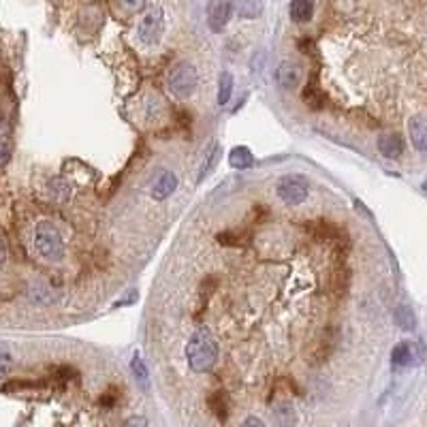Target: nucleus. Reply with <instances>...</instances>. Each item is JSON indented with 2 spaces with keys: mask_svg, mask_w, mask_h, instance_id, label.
<instances>
[{
  "mask_svg": "<svg viewBox=\"0 0 427 427\" xmlns=\"http://www.w3.org/2000/svg\"><path fill=\"white\" fill-rule=\"evenodd\" d=\"M186 361L188 368L197 374L210 372L218 361V342L208 327H199L188 338L186 344Z\"/></svg>",
  "mask_w": 427,
  "mask_h": 427,
  "instance_id": "f257e3e1",
  "label": "nucleus"
},
{
  "mask_svg": "<svg viewBox=\"0 0 427 427\" xmlns=\"http://www.w3.org/2000/svg\"><path fill=\"white\" fill-rule=\"evenodd\" d=\"M34 248L39 252L41 259L50 261V263H60L64 259V241H62V235L60 231L56 229V224L50 222V220H43L37 224L34 229Z\"/></svg>",
  "mask_w": 427,
  "mask_h": 427,
  "instance_id": "f03ea898",
  "label": "nucleus"
},
{
  "mask_svg": "<svg viewBox=\"0 0 427 427\" xmlns=\"http://www.w3.org/2000/svg\"><path fill=\"white\" fill-rule=\"evenodd\" d=\"M197 83H199V75L190 62H177L167 77V86L175 99H188L197 90Z\"/></svg>",
  "mask_w": 427,
  "mask_h": 427,
  "instance_id": "7ed1b4c3",
  "label": "nucleus"
},
{
  "mask_svg": "<svg viewBox=\"0 0 427 427\" xmlns=\"http://www.w3.org/2000/svg\"><path fill=\"white\" fill-rule=\"evenodd\" d=\"M310 186L304 175H282L276 182V195L284 201L286 206H301L308 199Z\"/></svg>",
  "mask_w": 427,
  "mask_h": 427,
  "instance_id": "20e7f679",
  "label": "nucleus"
},
{
  "mask_svg": "<svg viewBox=\"0 0 427 427\" xmlns=\"http://www.w3.org/2000/svg\"><path fill=\"white\" fill-rule=\"evenodd\" d=\"M163 32H165V15H163V9L161 7H154L150 9L137 26V34H139V41L143 45H156L161 39H163Z\"/></svg>",
  "mask_w": 427,
  "mask_h": 427,
  "instance_id": "39448f33",
  "label": "nucleus"
},
{
  "mask_svg": "<svg viewBox=\"0 0 427 427\" xmlns=\"http://www.w3.org/2000/svg\"><path fill=\"white\" fill-rule=\"evenodd\" d=\"M235 5L231 0H210L208 5V26L212 32H222L227 28L231 13H233Z\"/></svg>",
  "mask_w": 427,
  "mask_h": 427,
  "instance_id": "423d86ee",
  "label": "nucleus"
},
{
  "mask_svg": "<svg viewBox=\"0 0 427 427\" xmlns=\"http://www.w3.org/2000/svg\"><path fill=\"white\" fill-rule=\"evenodd\" d=\"M276 81L282 90H295L299 83H301V69H299V64L295 62H282L278 66V71H276Z\"/></svg>",
  "mask_w": 427,
  "mask_h": 427,
  "instance_id": "0eeeda50",
  "label": "nucleus"
},
{
  "mask_svg": "<svg viewBox=\"0 0 427 427\" xmlns=\"http://www.w3.org/2000/svg\"><path fill=\"white\" fill-rule=\"evenodd\" d=\"M175 188H177V175L173 171H163L152 182V188H150L152 190V199L165 201V199H169L175 192Z\"/></svg>",
  "mask_w": 427,
  "mask_h": 427,
  "instance_id": "6e6552de",
  "label": "nucleus"
},
{
  "mask_svg": "<svg viewBox=\"0 0 427 427\" xmlns=\"http://www.w3.org/2000/svg\"><path fill=\"white\" fill-rule=\"evenodd\" d=\"M408 135L419 152H427V116H413L408 122Z\"/></svg>",
  "mask_w": 427,
  "mask_h": 427,
  "instance_id": "1a4fd4ad",
  "label": "nucleus"
},
{
  "mask_svg": "<svg viewBox=\"0 0 427 427\" xmlns=\"http://www.w3.org/2000/svg\"><path fill=\"white\" fill-rule=\"evenodd\" d=\"M310 229V233L319 239H327V241H338L342 239L344 235V229H340L338 224H331V222H325V220H319V222H312V224H306Z\"/></svg>",
  "mask_w": 427,
  "mask_h": 427,
  "instance_id": "9d476101",
  "label": "nucleus"
},
{
  "mask_svg": "<svg viewBox=\"0 0 427 427\" xmlns=\"http://www.w3.org/2000/svg\"><path fill=\"white\" fill-rule=\"evenodd\" d=\"M208 406L212 410V415L218 419V421H227L229 419V413H231V404H229V395L224 393L222 389L220 391H214L208 399Z\"/></svg>",
  "mask_w": 427,
  "mask_h": 427,
  "instance_id": "9b49d317",
  "label": "nucleus"
},
{
  "mask_svg": "<svg viewBox=\"0 0 427 427\" xmlns=\"http://www.w3.org/2000/svg\"><path fill=\"white\" fill-rule=\"evenodd\" d=\"M288 15L295 24H308L314 15V0H290Z\"/></svg>",
  "mask_w": 427,
  "mask_h": 427,
  "instance_id": "f8f14e48",
  "label": "nucleus"
},
{
  "mask_svg": "<svg viewBox=\"0 0 427 427\" xmlns=\"http://www.w3.org/2000/svg\"><path fill=\"white\" fill-rule=\"evenodd\" d=\"M378 150L380 154L385 156V159H397L404 152V141L399 135H383V137L378 139Z\"/></svg>",
  "mask_w": 427,
  "mask_h": 427,
  "instance_id": "ddd939ff",
  "label": "nucleus"
},
{
  "mask_svg": "<svg viewBox=\"0 0 427 427\" xmlns=\"http://www.w3.org/2000/svg\"><path fill=\"white\" fill-rule=\"evenodd\" d=\"M263 0H235V13L241 19H257L263 15Z\"/></svg>",
  "mask_w": 427,
  "mask_h": 427,
  "instance_id": "4468645a",
  "label": "nucleus"
},
{
  "mask_svg": "<svg viewBox=\"0 0 427 427\" xmlns=\"http://www.w3.org/2000/svg\"><path fill=\"white\" fill-rule=\"evenodd\" d=\"M231 95H233V75L229 71H222L220 77H218V105L224 107L229 101H231Z\"/></svg>",
  "mask_w": 427,
  "mask_h": 427,
  "instance_id": "2eb2a0df",
  "label": "nucleus"
},
{
  "mask_svg": "<svg viewBox=\"0 0 427 427\" xmlns=\"http://www.w3.org/2000/svg\"><path fill=\"white\" fill-rule=\"evenodd\" d=\"M229 163H231V167H235V169H248V167H252V163H255V156H252V152H250L248 148L239 146V148H233V150H231Z\"/></svg>",
  "mask_w": 427,
  "mask_h": 427,
  "instance_id": "dca6fc26",
  "label": "nucleus"
},
{
  "mask_svg": "<svg viewBox=\"0 0 427 427\" xmlns=\"http://www.w3.org/2000/svg\"><path fill=\"white\" fill-rule=\"evenodd\" d=\"M391 364L395 368H404L413 364V344L408 342H399L397 346H393L391 350Z\"/></svg>",
  "mask_w": 427,
  "mask_h": 427,
  "instance_id": "f3484780",
  "label": "nucleus"
},
{
  "mask_svg": "<svg viewBox=\"0 0 427 427\" xmlns=\"http://www.w3.org/2000/svg\"><path fill=\"white\" fill-rule=\"evenodd\" d=\"M304 103H306L310 109H314V111L323 109V105H325V95L321 92L317 86L308 83V86L304 88Z\"/></svg>",
  "mask_w": 427,
  "mask_h": 427,
  "instance_id": "a211bd4d",
  "label": "nucleus"
},
{
  "mask_svg": "<svg viewBox=\"0 0 427 427\" xmlns=\"http://www.w3.org/2000/svg\"><path fill=\"white\" fill-rule=\"evenodd\" d=\"M274 415H276L280 427H293L295 425V408L286 401L278 404V406L274 408Z\"/></svg>",
  "mask_w": 427,
  "mask_h": 427,
  "instance_id": "6ab92c4d",
  "label": "nucleus"
},
{
  "mask_svg": "<svg viewBox=\"0 0 427 427\" xmlns=\"http://www.w3.org/2000/svg\"><path fill=\"white\" fill-rule=\"evenodd\" d=\"M28 299H30L32 304H52V301H54L52 290H50L48 286H43V284H34V286H30V290H28Z\"/></svg>",
  "mask_w": 427,
  "mask_h": 427,
  "instance_id": "aec40b11",
  "label": "nucleus"
},
{
  "mask_svg": "<svg viewBox=\"0 0 427 427\" xmlns=\"http://www.w3.org/2000/svg\"><path fill=\"white\" fill-rule=\"evenodd\" d=\"M130 370H132V376L141 383V387H148V378H150V376H148V368H146V364L141 361V357H139V355H135V357H132Z\"/></svg>",
  "mask_w": 427,
  "mask_h": 427,
  "instance_id": "412c9836",
  "label": "nucleus"
},
{
  "mask_svg": "<svg viewBox=\"0 0 427 427\" xmlns=\"http://www.w3.org/2000/svg\"><path fill=\"white\" fill-rule=\"evenodd\" d=\"M218 159H220V148H218V146H214L212 154L208 156V163H203V167H201V171H199V182H201V179H203V177H208V175L212 173V169L216 167Z\"/></svg>",
  "mask_w": 427,
  "mask_h": 427,
  "instance_id": "4be33fe9",
  "label": "nucleus"
},
{
  "mask_svg": "<svg viewBox=\"0 0 427 427\" xmlns=\"http://www.w3.org/2000/svg\"><path fill=\"white\" fill-rule=\"evenodd\" d=\"M3 165L7 167L9 165V159H11V130H9V120H5V126H3Z\"/></svg>",
  "mask_w": 427,
  "mask_h": 427,
  "instance_id": "5701e85b",
  "label": "nucleus"
},
{
  "mask_svg": "<svg viewBox=\"0 0 427 427\" xmlns=\"http://www.w3.org/2000/svg\"><path fill=\"white\" fill-rule=\"evenodd\" d=\"M395 319H397V323H399L404 329H413V327H415V317H413V312H410L408 308H399V310L395 312Z\"/></svg>",
  "mask_w": 427,
  "mask_h": 427,
  "instance_id": "b1692460",
  "label": "nucleus"
},
{
  "mask_svg": "<svg viewBox=\"0 0 427 427\" xmlns=\"http://www.w3.org/2000/svg\"><path fill=\"white\" fill-rule=\"evenodd\" d=\"M216 288H218V280H216L214 276H208L203 282H201V290H199V293H201V297H203V299H208V297L214 295Z\"/></svg>",
  "mask_w": 427,
  "mask_h": 427,
  "instance_id": "393cba45",
  "label": "nucleus"
},
{
  "mask_svg": "<svg viewBox=\"0 0 427 427\" xmlns=\"http://www.w3.org/2000/svg\"><path fill=\"white\" fill-rule=\"evenodd\" d=\"M216 239L224 246H239V235L233 233V231H224V233H218Z\"/></svg>",
  "mask_w": 427,
  "mask_h": 427,
  "instance_id": "a878e982",
  "label": "nucleus"
},
{
  "mask_svg": "<svg viewBox=\"0 0 427 427\" xmlns=\"http://www.w3.org/2000/svg\"><path fill=\"white\" fill-rule=\"evenodd\" d=\"M120 5L128 13H137V11H141L146 7V0H120Z\"/></svg>",
  "mask_w": 427,
  "mask_h": 427,
  "instance_id": "bb28decb",
  "label": "nucleus"
},
{
  "mask_svg": "<svg viewBox=\"0 0 427 427\" xmlns=\"http://www.w3.org/2000/svg\"><path fill=\"white\" fill-rule=\"evenodd\" d=\"M116 395H118V391H116V389H109L107 393H103V395H101V404H103V406H114Z\"/></svg>",
  "mask_w": 427,
  "mask_h": 427,
  "instance_id": "cd10ccee",
  "label": "nucleus"
},
{
  "mask_svg": "<svg viewBox=\"0 0 427 427\" xmlns=\"http://www.w3.org/2000/svg\"><path fill=\"white\" fill-rule=\"evenodd\" d=\"M124 427H150V423L143 419V417H132V419H128L126 421V425Z\"/></svg>",
  "mask_w": 427,
  "mask_h": 427,
  "instance_id": "c85d7f7f",
  "label": "nucleus"
},
{
  "mask_svg": "<svg viewBox=\"0 0 427 427\" xmlns=\"http://www.w3.org/2000/svg\"><path fill=\"white\" fill-rule=\"evenodd\" d=\"M239 427H267V425H265L259 417H248Z\"/></svg>",
  "mask_w": 427,
  "mask_h": 427,
  "instance_id": "c756f323",
  "label": "nucleus"
}]
</instances>
